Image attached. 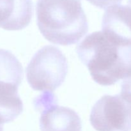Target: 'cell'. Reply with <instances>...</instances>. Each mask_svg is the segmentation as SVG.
Returning a JSON list of instances; mask_svg holds the SVG:
<instances>
[{
    "label": "cell",
    "mask_w": 131,
    "mask_h": 131,
    "mask_svg": "<svg viewBox=\"0 0 131 131\" xmlns=\"http://www.w3.org/2000/svg\"><path fill=\"white\" fill-rule=\"evenodd\" d=\"M68 73L65 55L58 47L46 46L37 51L26 68L28 83L34 90L52 92L60 86Z\"/></svg>",
    "instance_id": "cell-3"
},
{
    "label": "cell",
    "mask_w": 131,
    "mask_h": 131,
    "mask_svg": "<svg viewBox=\"0 0 131 131\" xmlns=\"http://www.w3.org/2000/svg\"><path fill=\"white\" fill-rule=\"evenodd\" d=\"M19 86L0 80V124L11 122L23 111V103L18 94Z\"/></svg>",
    "instance_id": "cell-8"
},
{
    "label": "cell",
    "mask_w": 131,
    "mask_h": 131,
    "mask_svg": "<svg viewBox=\"0 0 131 131\" xmlns=\"http://www.w3.org/2000/svg\"><path fill=\"white\" fill-rule=\"evenodd\" d=\"M128 6L131 8V0H129L128 1Z\"/></svg>",
    "instance_id": "cell-11"
},
{
    "label": "cell",
    "mask_w": 131,
    "mask_h": 131,
    "mask_svg": "<svg viewBox=\"0 0 131 131\" xmlns=\"http://www.w3.org/2000/svg\"><path fill=\"white\" fill-rule=\"evenodd\" d=\"M76 52L92 79L100 85L111 86L131 77V45L119 43L104 32L86 36Z\"/></svg>",
    "instance_id": "cell-1"
},
{
    "label": "cell",
    "mask_w": 131,
    "mask_h": 131,
    "mask_svg": "<svg viewBox=\"0 0 131 131\" xmlns=\"http://www.w3.org/2000/svg\"><path fill=\"white\" fill-rule=\"evenodd\" d=\"M43 107L40 118L41 131H81V120L74 110L60 106L52 92H45L38 101Z\"/></svg>",
    "instance_id": "cell-5"
},
{
    "label": "cell",
    "mask_w": 131,
    "mask_h": 131,
    "mask_svg": "<svg viewBox=\"0 0 131 131\" xmlns=\"http://www.w3.org/2000/svg\"><path fill=\"white\" fill-rule=\"evenodd\" d=\"M87 1L97 7L106 9L113 5H120L123 0H87Z\"/></svg>",
    "instance_id": "cell-9"
},
{
    "label": "cell",
    "mask_w": 131,
    "mask_h": 131,
    "mask_svg": "<svg viewBox=\"0 0 131 131\" xmlns=\"http://www.w3.org/2000/svg\"><path fill=\"white\" fill-rule=\"evenodd\" d=\"M36 14L40 33L55 44H75L88 31L80 0H37Z\"/></svg>",
    "instance_id": "cell-2"
},
{
    "label": "cell",
    "mask_w": 131,
    "mask_h": 131,
    "mask_svg": "<svg viewBox=\"0 0 131 131\" xmlns=\"http://www.w3.org/2000/svg\"><path fill=\"white\" fill-rule=\"evenodd\" d=\"M0 131H3V125H1V124H0Z\"/></svg>",
    "instance_id": "cell-12"
},
{
    "label": "cell",
    "mask_w": 131,
    "mask_h": 131,
    "mask_svg": "<svg viewBox=\"0 0 131 131\" xmlns=\"http://www.w3.org/2000/svg\"><path fill=\"white\" fill-rule=\"evenodd\" d=\"M90 121L97 131H131V99L122 93L104 95L92 107Z\"/></svg>",
    "instance_id": "cell-4"
},
{
    "label": "cell",
    "mask_w": 131,
    "mask_h": 131,
    "mask_svg": "<svg viewBox=\"0 0 131 131\" xmlns=\"http://www.w3.org/2000/svg\"><path fill=\"white\" fill-rule=\"evenodd\" d=\"M122 94L131 99V77L125 79L122 84Z\"/></svg>",
    "instance_id": "cell-10"
},
{
    "label": "cell",
    "mask_w": 131,
    "mask_h": 131,
    "mask_svg": "<svg viewBox=\"0 0 131 131\" xmlns=\"http://www.w3.org/2000/svg\"><path fill=\"white\" fill-rule=\"evenodd\" d=\"M102 32L116 42L131 45V8L116 5L110 6L102 18Z\"/></svg>",
    "instance_id": "cell-6"
},
{
    "label": "cell",
    "mask_w": 131,
    "mask_h": 131,
    "mask_svg": "<svg viewBox=\"0 0 131 131\" xmlns=\"http://www.w3.org/2000/svg\"><path fill=\"white\" fill-rule=\"evenodd\" d=\"M32 15V0H0L1 28L21 30L29 25Z\"/></svg>",
    "instance_id": "cell-7"
}]
</instances>
